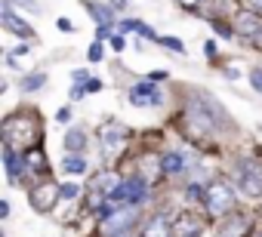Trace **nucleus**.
Here are the masks:
<instances>
[{"label": "nucleus", "instance_id": "obj_1", "mask_svg": "<svg viewBox=\"0 0 262 237\" xmlns=\"http://www.w3.org/2000/svg\"><path fill=\"white\" fill-rule=\"evenodd\" d=\"M225 124H228V114H225V108L210 92H198L194 99L185 102L182 127L188 130L191 139H198V142L216 139V136H222V127Z\"/></svg>", "mask_w": 262, "mask_h": 237}, {"label": "nucleus", "instance_id": "obj_2", "mask_svg": "<svg viewBox=\"0 0 262 237\" xmlns=\"http://www.w3.org/2000/svg\"><path fill=\"white\" fill-rule=\"evenodd\" d=\"M0 136H4V145L7 148L28 151L37 142V136H40V124H37V117L31 111H16V114H10L7 121H4Z\"/></svg>", "mask_w": 262, "mask_h": 237}, {"label": "nucleus", "instance_id": "obj_3", "mask_svg": "<svg viewBox=\"0 0 262 237\" xmlns=\"http://www.w3.org/2000/svg\"><path fill=\"white\" fill-rule=\"evenodd\" d=\"M142 222V206L133 203H114V209L99 216V237H126Z\"/></svg>", "mask_w": 262, "mask_h": 237}, {"label": "nucleus", "instance_id": "obj_4", "mask_svg": "<svg viewBox=\"0 0 262 237\" xmlns=\"http://www.w3.org/2000/svg\"><path fill=\"white\" fill-rule=\"evenodd\" d=\"M204 209H207V216L213 222H219L228 212H234L237 209V191H234V185L228 179H222V176L210 179L207 182V194H204Z\"/></svg>", "mask_w": 262, "mask_h": 237}, {"label": "nucleus", "instance_id": "obj_5", "mask_svg": "<svg viewBox=\"0 0 262 237\" xmlns=\"http://www.w3.org/2000/svg\"><path fill=\"white\" fill-rule=\"evenodd\" d=\"M231 179H234V188L244 197H250V200L262 197V160H256L250 154H241L231 167Z\"/></svg>", "mask_w": 262, "mask_h": 237}, {"label": "nucleus", "instance_id": "obj_6", "mask_svg": "<svg viewBox=\"0 0 262 237\" xmlns=\"http://www.w3.org/2000/svg\"><path fill=\"white\" fill-rule=\"evenodd\" d=\"M28 203H31V209L34 212H53L56 209V203H62V185L53 179V176H43V179H37V182H31L28 185Z\"/></svg>", "mask_w": 262, "mask_h": 237}, {"label": "nucleus", "instance_id": "obj_7", "mask_svg": "<svg viewBox=\"0 0 262 237\" xmlns=\"http://www.w3.org/2000/svg\"><path fill=\"white\" fill-rule=\"evenodd\" d=\"M129 142V127L120 124V121H108L99 127V148H102V157H120L123 148Z\"/></svg>", "mask_w": 262, "mask_h": 237}, {"label": "nucleus", "instance_id": "obj_8", "mask_svg": "<svg viewBox=\"0 0 262 237\" xmlns=\"http://www.w3.org/2000/svg\"><path fill=\"white\" fill-rule=\"evenodd\" d=\"M148 197H151V182H145L139 173L123 176V182L111 194V200H117V203H133V206H145Z\"/></svg>", "mask_w": 262, "mask_h": 237}, {"label": "nucleus", "instance_id": "obj_9", "mask_svg": "<svg viewBox=\"0 0 262 237\" xmlns=\"http://www.w3.org/2000/svg\"><path fill=\"white\" fill-rule=\"evenodd\" d=\"M253 234H256V231H253V219H250L247 212H241V209L228 212V216L219 219L216 228H213V237H253Z\"/></svg>", "mask_w": 262, "mask_h": 237}, {"label": "nucleus", "instance_id": "obj_10", "mask_svg": "<svg viewBox=\"0 0 262 237\" xmlns=\"http://www.w3.org/2000/svg\"><path fill=\"white\" fill-rule=\"evenodd\" d=\"M231 25H234V31H237L241 37H247V40H256V37H262V13H259V10L241 7V10L234 13Z\"/></svg>", "mask_w": 262, "mask_h": 237}, {"label": "nucleus", "instance_id": "obj_11", "mask_svg": "<svg viewBox=\"0 0 262 237\" xmlns=\"http://www.w3.org/2000/svg\"><path fill=\"white\" fill-rule=\"evenodd\" d=\"M204 219L191 206L173 216V237H204Z\"/></svg>", "mask_w": 262, "mask_h": 237}, {"label": "nucleus", "instance_id": "obj_12", "mask_svg": "<svg viewBox=\"0 0 262 237\" xmlns=\"http://www.w3.org/2000/svg\"><path fill=\"white\" fill-rule=\"evenodd\" d=\"M0 25H4L10 34L22 37V40H34V25H28L22 16H16L13 4H4V7H0Z\"/></svg>", "mask_w": 262, "mask_h": 237}, {"label": "nucleus", "instance_id": "obj_13", "mask_svg": "<svg viewBox=\"0 0 262 237\" xmlns=\"http://www.w3.org/2000/svg\"><path fill=\"white\" fill-rule=\"evenodd\" d=\"M4 167H7V182L10 185H22V179L28 176L25 154H19L16 148H7V145H4Z\"/></svg>", "mask_w": 262, "mask_h": 237}, {"label": "nucleus", "instance_id": "obj_14", "mask_svg": "<svg viewBox=\"0 0 262 237\" xmlns=\"http://www.w3.org/2000/svg\"><path fill=\"white\" fill-rule=\"evenodd\" d=\"M136 167H139V176H142L145 182H151V185H158L161 179H167V176H164V154L145 151V154L136 160Z\"/></svg>", "mask_w": 262, "mask_h": 237}, {"label": "nucleus", "instance_id": "obj_15", "mask_svg": "<svg viewBox=\"0 0 262 237\" xmlns=\"http://www.w3.org/2000/svg\"><path fill=\"white\" fill-rule=\"evenodd\" d=\"M22 154H25V163H28V176L43 179V176H50V173H53L50 157H47V151H43L40 145H34V148H28V151H22Z\"/></svg>", "mask_w": 262, "mask_h": 237}, {"label": "nucleus", "instance_id": "obj_16", "mask_svg": "<svg viewBox=\"0 0 262 237\" xmlns=\"http://www.w3.org/2000/svg\"><path fill=\"white\" fill-rule=\"evenodd\" d=\"M139 237H173V219L167 212H155L142 222V234Z\"/></svg>", "mask_w": 262, "mask_h": 237}, {"label": "nucleus", "instance_id": "obj_17", "mask_svg": "<svg viewBox=\"0 0 262 237\" xmlns=\"http://www.w3.org/2000/svg\"><path fill=\"white\" fill-rule=\"evenodd\" d=\"M161 89V83H155V80H148V77H142L139 83H133L129 86V105L133 108H145V105H151V96Z\"/></svg>", "mask_w": 262, "mask_h": 237}, {"label": "nucleus", "instance_id": "obj_18", "mask_svg": "<svg viewBox=\"0 0 262 237\" xmlns=\"http://www.w3.org/2000/svg\"><path fill=\"white\" fill-rule=\"evenodd\" d=\"M185 170H188V160L182 151H164V176L167 179H179V176H185Z\"/></svg>", "mask_w": 262, "mask_h": 237}, {"label": "nucleus", "instance_id": "obj_19", "mask_svg": "<svg viewBox=\"0 0 262 237\" xmlns=\"http://www.w3.org/2000/svg\"><path fill=\"white\" fill-rule=\"evenodd\" d=\"M62 145H65L68 154H83L86 151V133H83V127H68Z\"/></svg>", "mask_w": 262, "mask_h": 237}, {"label": "nucleus", "instance_id": "obj_20", "mask_svg": "<svg viewBox=\"0 0 262 237\" xmlns=\"http://www.w3.org/2000/svg\"><path fill=\"white\" fill-rule=\"evenodd\" d=\"M47 80H50V74H47V71H28V74H22L19 89H22L25 96H31V92H40V89L47 86Z\"/></svg>", "mask_w": 262, "mask_h": 237}, {"label": "nucleus", "instance_id": "obj_21", "mask_svg": "<svg viewBox=\"0 0 262 237\" xmlns=\"http://www.w3.org/2000/svg\"><path fill=\"white\" fill-rule=\"evenodd\" d=\"M83 7L90 13V19L96 25H114V7H105V4H93V0H83Z\"/></svg>", "mask_w": 262, "mask_h": 237}, {"label": "nucleus", "instance_id": "obj_22", "mask_svg": "<svg viewBox=\"0 0 262 237\" xmlns=\"http://www.w3.org/2000/svg\"><path fill=\"white\" fill-rule=\"evenodd\" d=\"M86 170V157L83 154H65V160H62V173L65 176H80Z\"/></svg>", "mask_w": 262, "mask_h": 237}, {"label": "nucleus", "instance_id": "obj_23", "mask_svg": "<svg viewBox=\"0 0 262 237\" xmlns=\"http://www.w3.org/2000/svg\"><path fill=\"white\" fill-rule=\"evenodd\" d=\"M83 194V188L77 182H62V203H74Z\"/></svg>", "mask_w": 262, "mask_h": 237}, {"label": "nucleus", "instance_id": "obj_24", "mask_svg": "<svg viewBox=\"0 0 262 237\" xmlns=\"http://www.w3.org/2000/svg\"><path fill=\"white\" fill-rule=\"evenodd\" d=\"M102 59H105V43H102V40H93L90 50H86V62L96 65V62H102Z\"/></svg>", "mask_w": 262, "mask_h": 237}, {"label": "nucleus", "instance_id": "obj_25", "mask_svg": "<svg viewBox=\"0 0 262 237\" xmlns=\"http://www.w3.org/2000/svg\"><path fill=\"white\" fill-rule=\"evenodd\" d=\"M4 4H13V7H25V10H28V13H34V16H40V13H43L40 0H4Z\"/></svg>", "mask_w": 262, "mask_h": 237}, {"label": "nucleus", "instance_id": "obj_26", "mask_svg": "<svg viewBox=\"0 0 262 237\" xmlns=\"http://www.w3.org/2000/svg\"><path fill=\"white\" fill-rule=\"evenodd\" d=\"M158 43L167 46V50H173V53H179V56H185V43L179 37H158Z\"/></svg>", "mask_w": 262, "mask_h": 237}, {"label": "nucleus", "instance_id": "obj_27", "mask_svg": "<svg viewBox=\"0 0 262 237\" xmlns=\"http://www.w3.org/2000/svg\"><path fill=\"white\" fill-rule=\"evenodd\" d=\"M247 80H250V86L262 96V68H259V65H253V68L247 71Z\"/></svg>", "mask_w": 262, "mask_h": 237}, {"label": "nucleus", "instance_id": "obj_28", "mask_svg": "<svg viewBox=\"0 0 262 237\" xmlns=\"http://www.w3.org/2000/svg\"><path fill=\"white\" fill-rule=\"evenodd\" d=\"M142 25H145V22H139V19H120V22H117V31H120V34H126V31H136V34H139Z\"/></svg>", "mask_w": 262, "mask_h": 237}, {"label": "nucleus", "instance_id": "obj_29", "mask_svg": "<svg viewBox=\"0 0 262 237\" xmlns=\"http://www.w3.org/2000/svg\"><path fill=\"white\" fill-rule=\"evenodd\" d=\"M213 31H216L222 40H231V37H234V25H225V22H219V19H213Z\"/></svg>", "mask_w": 262, "mask_h": 237}, {"label": "nucleus", "instance_id": "obj_30", "mask_svg": "<svg viewBox=\"0 0 262 237\" xmlns=\"http://www.w3.org/2000/svg\"><path fill=\"white\" fill-rule=\"evenodd\" d=\"M56 28H59L62 34H74V31H77V28H74V22H71V19H65V16H62V19H56Z\"/></svg>", "mask_w": 262, "mask_h": 237}, {"label": "nucleus", "instance_id": "obj_31", "mask_svg": "<svg viewBox=\"0 0 262 237\" xmlns=\"http://www.w3.org/2000/svg\"><path fill=\"white\" fill-rule=\"evenodd\" d=\"M111 50H114V53H123V50H126V34L117 31V34L111 37Z\"/></svg>", "mask_w": 262, "mask_h": 237}, {"label": "nucleus", "instance_id": "obj_32", "mask_svg": "<svg viewBox=\"0 0 262 237\" xmlns=\"http://www.w3.org/2000/svg\"><path fill=\"white\" fill-rule=\"evenodd\" d=\"M86 80H90V71H86V68H77V71L71 74V83H77V86H86Z\"/></svg>", "mask_w": 262, "mask_h": 237}, {"label": "nucleus", "instance_id": "obj_33", "mask_svg": "<svg viewBox=\"0 0 262 237\" xmlns=\"http://www.w3.org/2000/svg\"><path fill=\"white\" fill-rule=\"evenodd\" d=\"M176 4L185 10V13H198L201 10V4H204V0H176Z\"/></svg>", "mask_w": 262, "mask_h": 237}, {"label": "nucleus", "instance_id": "obj_34", "mask_svg": "<svg viewBox=\"0 0 262 237\" xmlns=\"http://www.w3.org/2000/svg\"><path fill=\"white\" fill-rule=\"evenodd\" d=\"M86 96V86H77V83H71V89H68V99L71 102H80Z\"/></svg>", "mask_w": 262, "mask_h": 237}, {"label": "nucleus", "instance_id": "obj_35", "mask_svg": "<svg viewBox=\"0 0 262 237\" xmlns=\"http://www.w3.org/2000/svg\"><path fill=\"white\" fill-rule=\"evenodd\" d=\"M68 121H71V105H65V108L56 111V124H68Z\"/></svg>", "mask_w": 262, "mask_h": 237}, {"label": "nucleus", "instance_id": "obj_36", "mask_svg": "<svg viewBox=\"0 0 262 237\" xmlns=\"http://www.w3.org/2000/svg\"><path fill=\"white\" fill-rule=\"evenodd\" d=\"M102 89H105V83H102L99 77H90V80H86V92H102Z\"/></svg>", "mask_w": 262, "mask_h": 237}, {"label": "nucleus", "instance_id": "obj_37", "mask_svg": "<svg viewBox=\"0 0 262 237\" xmlns=\"http://www.w3.org/2000/svg\"><path fill=\"white\" fill-rule=\"evenodd\" d=\"M145 77H148V80H155V83H164V80H167L170 74H167V71H148Z\"/></svg>", "mask_w": 262, "mask_h": 237}, {"label": "nucleus", "instance_id": "obj_38", "mask_svg": "<svg viewBox=\"0 0 262 237\" xmlns=\"http://www.w3.org/2000/svg\"><path fill=\"white\" fill-rule=\"evenodd\" d=\"M204 53H207L210 59H216V53H219V50H216V43H213V40H207V43H204Z\"/></svg>", "mask_w": 262, "mask_h": 237}, {"label": "nucleus", "instance_id": "obj_39", "mask_svg": "<svg viewBox=\"0 0 262 237\" xmlns=\"http://www.w3.org/2000/svg\"><path fill=\"white\" fill-rule=\"evenodd\" d=\"M111 7H114V13H120V10H129V0H111Z\"/></svg>", "mask_w": 262, "mask_h": 237}, {"label": "nucleus", "instance_id": "obj_40", "mask_svg": "<svg viewBox=\"0 0 262 237\" xmlns=\"http://www.w3.org/2000/svg\"><path fill=\"white\" fill-rule=\"evenodd\" d=\"M0 219H10V200H0Z\"/></svg>", "mask_w": 262, "mask_h": 237}, {"label": "nucleus", "instance_id": "obj_41", "mask_svg": "<svg viewBox=\"0 0 262 237\" xmlns=\"http://www.w3.org/2000/svg\"><path fill=\"white\" fill-rule=\"evenodd\" d=\"M244 4H247L250 10H259V13H262V0H244Z\"/></svg>", "mask_w": 262, "mask_h": 237}, {"label": "nucleus", "instance_id": "obj_42", "mask_svg": "<svg viewBox=\"0 0 262 237\" xmlns=\"http://www.w3.org/2000/svg\"><path fill=\"white\" fill-rule=\"evenodd\" d=\"M253 237H262V228H259V231H256V234H253Z\"/></svg>", "mask_w": 262, "mask_h": 237}, {"label": "nucleus", "instance_id": "obj_43", "mask_svg": "<svg viewBox=\"0 0 262 237\" xmlns=\"http://www.w3.org/2000/svg\"><path fill=\"white\" fill-rule=\"evenodd\" d=\"M259 130H262V127H259Z\"/></svg>", "mask_w": 262, "mask_h": 237}]
</instances>
